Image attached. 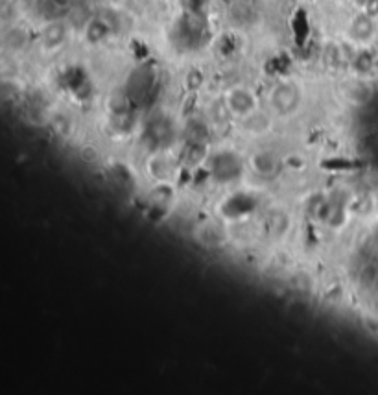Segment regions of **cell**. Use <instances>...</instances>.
<instances>
[{"label": "cell", "mask_w": 378, "mask_h": 395, "mask_svg": "<svg viewBox=\"0 0 378 395\" xmlns=\"http://www.w3.org/2000/svg\"><path fill=\"white\" fill-rule=\"evenodd\" d=\"M109 35V26L108 22L100 19V17H94L91 21L85 24V39L87 43L91 44H100L103 43Z\"/></svg>", "instance_id": "30bf717a"}, {"label": "cell", "mask_w": 378, "mask_h": 395, "mask_svg": "<svg viewBox=\"0 0 378 395\" xmlns=\"http://www.w3.org/2000/svg\"><path fill=\"white\" fill-rule=\"evenodd\" d=\"M246 167L255 178L262 179V181H270V179H275L281 174L282 159L271 148H255L246 158Z\"/></svg>", "instance_id": "5b68a950"}, {"label": "cell", "mask_w": 378, "mask_h": 395, "mask_svg": "<svg viewBox=\"0 0 378 395\" xmlns=\"http://www.w3.org/2000/svg\"><path fill=\"white\" fill-rule=\"evenodd\" d=\"M304 94L295 80L284 78L273 83L268 92V109L279 120H290L301 111Z\"/></svg>", "instance_id": "6da1fadb"}, {"label": "cell", "mask_w": 378, "mask_h": 395, "mask_svg": "<svg viewBox=\"0 0 378 395\" xmlns=\"http://www.w3.org/2000/svg\"><path fill=\"white\" fill-rule=\"evenodd\" d=\"M223 103L232 120H243L257 113L260 109V100L257 92L248 85H232L223 94Z\"/></svg>", "instance_id": "3957f363"}, {"label": "cell", "mask_w": 378, "mask_h": 395, "mask_svg": "<svg viewBox=\"0 0 378 395\" xmlns=\"http://www.w3.org/2000/svg\"><path fill=\"white\" fill-rule=\"evenodd\" d=\"M347 37L351 39V43L366 49V47L373 43V39L377 37V19L369 15V13H366L363 10L358 11L356 15L349 21Z\"/></svg>", "instance_id": "8992f818"}, {"label": "cell", "mask_w": 378, "mask_h": 395, "mask_svg": "<svg viewBox=\"0 0 378 395\" xmlns=\"http://www.w3.org/2000/svg\"><path fill=\"white\" fill-rule=\"evenodd\" d=\"M144 174L151 183L172 185L178 179V159L168 150H153L144 159Z\"/></svg>", "instance_id": "7a4b0ae2"}, {"label": "cell", "mask_w": 378, "mask_h": 395, "mask_svg": "<svg viewBox=\"0 0 378 395\" xmlns=\"http://www.w3.org/2000/svg\"><path fill=\"white\" fill-rule=\"evenodd\" d=\"M363 11L377 19L378 17V0H366V2H363Z\"/></svg>", "instance_id": "7c38bea8"}, {"label": "cell", "mask_w": 378, "mask_h": 395, "mask_svg": "<svg viewBox=\"0 0 378 395\" xmlns=\"http://www.w3.org/2000/svg\"><path fill=\"white\" fill-rule=\"evenodd\" d=\"M24 39H26L24 32H22L21 28H17L15 37H11V33H8V35H6V44H8V47H11V49L19 50L22 44H24Z\"/></svg>", "instance_id": "8fae6325"}, {"label": "cell", "mask_w": 378, "mask_h": 395, "mask_svg": "<svg viewBox=\"0 0 378 395\" xmlns=\"http://www.w3.org/2000/svg\"><path fill=\"white\" fill-rule=\"evenodd\" d=\"M192 238L205 251H220L229 244L231 235H229V229L225 228L223 222H220L216 218H205V220L196 224Z\"/></svg>", "instance_id": "277c9868"}, {"label": "cell", "mask_w": 378, "mask_h": 395, "mask_svg": "<svg viewBox=\"0 0 378 395\" xmlns=\"http://www.w3.org/2000/svg\"><path fill=\"white\" fill-rule=\"evenodd\" d=\"M271 117H273L271 113L266 115L262 109H259L257 113H253L251 117H248V119L240 120V124H242V130L246 131L248 135L262 137L271 130Z\"/></svg>", "instance_id": "9c48e42d"}, {"label": "cell", "mask_w": 378, "mask_h": 395, "mask_svg": "<svg viewBox=\"0 0 378 395\" xmlns=\"http://www.w3.org/2000/svg\"><path fill=\"white\" fill-rule=\"evenodd\" d=\"M67 37H69V26L65 21L61 19H52L43 26L41 35H39V43L44 52H55L65 44Z\"/></svg>", "instance_id": "52a82bcc"}, {"label": "cell", "mask_w": 378, "mask_h": 395, "mask_svg": "<svg viewBox=\"0 0 378 395\" xmlns=\"http://www.w3.org/2000/svg\"><path fill=\"white\" fill-rule=\"evenodd\" d=\"M343 98H345L347 102L351 103V106H366V103L371 102V98H373V85L369 83V78L366 76H356L349 80L343 85Z\"/></svg>", "instance_id": "ba28073f"}]
</instances>
